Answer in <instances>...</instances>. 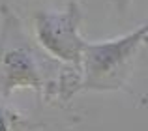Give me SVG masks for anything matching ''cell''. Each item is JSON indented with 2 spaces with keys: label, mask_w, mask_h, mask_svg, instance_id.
Here are the masks:
<instances>
[{
  "label": "cell",
  "mask_w": 148,
  "mask_h": 131,
  "mask_svg": "<svg viewBox=\"0 0 148 131\" xmlns=\"http://www.w3.org/2000/svg\"><path fill=\"white\" fill-rule=\"evenodd\" d=\"M17 88H32L45 101L66 103L79 92L81 73L49 56L32 40L21 17L0 6V105Z\"/></svg>",
  "instance_id": "6da1fadb"
},
{
  "label": "cell",
  "mask_w": 148,
  "mask_h": 131,
  "mask_svg": "<svg viewBox=\"0 0 148 131\" xmlns=\"http://www.w3.org/2000/svg\"><path fill=\"white\" fill-rule=\"evenodd\" d=\"M143 45H148V21L126 36L99 43L88 41L83 53L79 92H112L124 88Z\"/></svg>",
  "instance_id": "7a4b0ae2"
},
{
  "label": "cell",
  "mask_w": 148,
  "mask_h": 131,
  "mask_svg": "<svg viewBox=\"0 0 148 131\" xmlns=\"http://www.w3.org/2000/svg\"><path fill=\"white\" fill-rule=\"evenodd\" d=\"M84 11L71 0L62 10H40L34 15L36 41L49 56L81 73L83 53L88 41L81 36L79 26Z\"/></svg>",
  "instance_id": "3957f363"
},
{
  "label": "cell",
  "mask_w": 148,
  "mask_h": 131,
  "mask_svg": "<svg viewBox=\"0 0 148 131\" xmlns=\"http://www.w3.org/2000/svg\"><path fill=\"white\" fill-rule=\"evenodd\" d=\"M26 126L23 116L15 114L6 105H0V131H21Z\"/></svg>",
  "instance_id": "277c9868"
},
{
  "label": "cell",
  "mask_w": 148,
  "mask_h": 131,
  "mask_svg": "<svg viewBox=\"0 0 148 131\" xmlns=\"http://www.w3.org/2000/svg\"><path fill=\"white\" fill-rule=\"evenodd\" d=\"M112 2H114V8L118 10L120 15H126V11H127V8H130L131 0H112Z\"/></svg>",
  "instance_id": "5b68a950"
}]
</instances>
